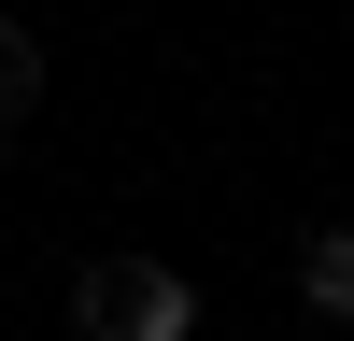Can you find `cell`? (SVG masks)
Segmentation results:
<instances>
[{"mask_svg":"<svg viewBox=\"0 0 354 341\" xmlns=\"http://www.w3.org/2000/svg\"><path fill=\"white\" fill-rule=\"evenodd\" d=\"M71 327L85 341H198L213 299L185 270H156V256H100V270H71Z\"/></svg>","mask_w":354,"mask_h":341,"instance_id":"obj_1","label":"cell"},{"mask_svg":"<svg viewBox=\"0 0 354 341\" xmlns=\"http://www.w3.org/2000/svg\"><path fill=\"white\" fill-rule=\"evenodd\" d=\"M298 299L326 313V327H354V227H312L298 242Z\"/></svg>","mask_w":354,"mask_h":341,"instance_id":"obj_2","label":"cell"},{"mask_svg":"<svg viewBox=\"0 0 354 341\" xmlns=\"http://www.w3.org/2000/svg\"><path fill=\"white\" fill-rule=\"evenodd\" d=\"M43 100V28L28 15H0V157H15V114Z\"/></svg>","mask_w":354,"mask_h":341,"instance_id":"obj_3","label":"cell"}]
</instances>
